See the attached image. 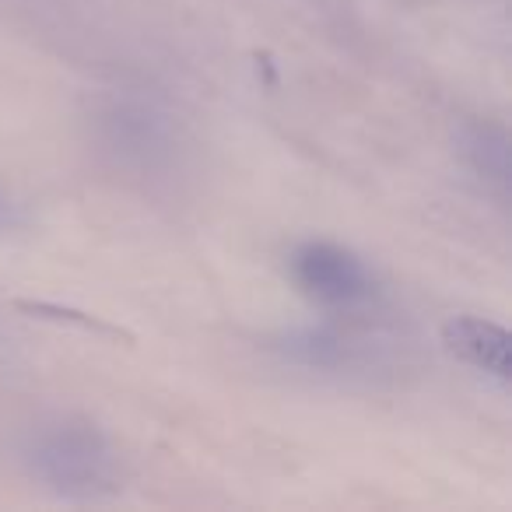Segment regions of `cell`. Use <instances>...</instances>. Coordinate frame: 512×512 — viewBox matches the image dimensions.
Listing matches in <instances>:
<instances>
[{"label":"cell","instance_id":"cell-1","mask_svg":"<svg viewBox=\"0 0 512 512\" xmlns=\"http://www.w3.org/2000/svg\"><path fill=\"white\" fill-rule=\"evenodd\" d=\"M29 470L64 498H102L116 488V453L92 421H57L25 446Z\"/></svg>","mask_w":512,"mask_h":512},{"label":"cell","instance_id":"cell-2","mask_svg":"<svg viewBox=\"0 0 512 512\" xmlns=\"http://www.w3.org/2000/svg\"><path fill=\"white\" fill-rule=\"evenodd\" d=\"M292 281L306 299L330 309L362 306L372 295V278L351 249L327 239H309L292 249Z\"/></svg>","mask_w":512,"mask_h":512},{"label":"cell","instance_id":"cell-3","mask_svg":"<svg viewBox=\"0 0 512 512\" xmlns=\"http://www.w3.org/2000/svg\"><path fill=\"white\" fill-rule=\"evenodd\" d=\"M442 344L463 365L484 372V376L509 383L512 379V337L505 327L481 316H449L442 323Z\"/></svg>","mask_w":512,"mask_h":512},{"label":"cell","instance_id":"cell-4","mask_svg":"<svg viewBox=\"0 0 512 512\" xmlns=\"http://www.w3.org/2000/svg\"><path fill=\"white\" fill-rule=\"evenodd\" d=\"M278 351L306 369H341L348 362V341L334 327H302L281 337Z\"/></svg>","mask_w":512,"mask_h":512},{"label":"cell","instance_id":"cell-5","mask_svg":"<svg viewBox=\"0 0 512 512\" xmlns=\"http://www.w3.org/2000/svg\"><path fill=\"white\" fill-rule=\"evenodd\" d=\"M463 155L484 179L505 190L509 186V134L495 123H470L463 130Z\"/></svg>","mask_w":512,"mask_h":512},{"label":"cell","instance_id":"cell-6","mask_svg":"<svg viewBox=\"0 0 512 512\" xmlns=\"http://www.w3.org/2000/svg\"><path fill=\"white\" fill-rule=\"evenodd\" d=\"M18 309H25V313H36V316H53V320L78 323V327H85V330H102V334L123 337V330L109 327V323H102V320H92V316H85V313H74V309H57V306H46V302H18Z\"/></svg>","mask_w":512,"mask_h":512},{"label":"cell","instance_id":"cell-7","mask_svg":"<svg viewBox=\"0 0 512 512\" xmlns=\"http://www.w3.org/2000/svg\"><path fill=\"white\" fill-rule=\"evenodd\" d=\"M8 225H11V204L0 197V228H8Z\"/></svg>","mask_w":512,"mask_h":512}]
</instances>
